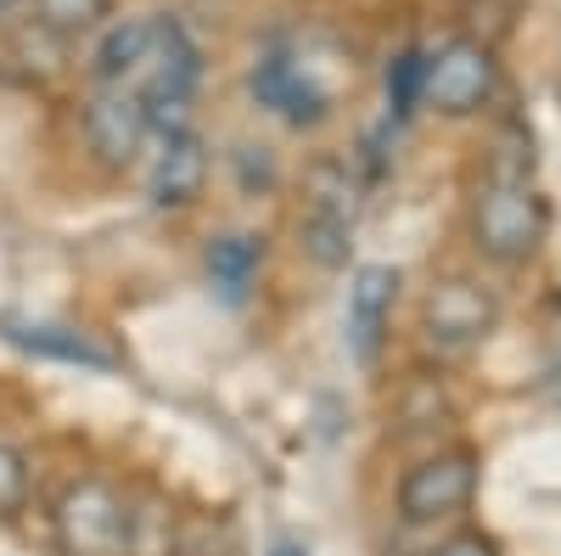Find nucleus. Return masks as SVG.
Returning a JSON list of instances; mask_svg holds the SVG:
<instances>
[{"label":"nucleus","mask_w":561,"mask_h":556,"mask_svg":"<svg viewBox=\"0 0 561 556\" xmlns=\"http://www.w3.org/2000/svg\"><path fill=\"white\" fill-rule=\"evenodd\" d=\"M197 79H203L197 39L185 34L180 18H152V45H147V57H140L135 79H129V90L147 102L152 129L192 124V118H185V107H192V97H197Z\"/></svg>","instance_id":"nucleus-3"},{"label":"nucleus","mask_w":561,"mask_h":556,"mask_svg":"<svg viewBox=\"0 0 561 556\" xmlns=\"http://www.w3.org/2000/svg\"><path fill=\"white\" fill-rule=\"evenodd\" d=\"M494 320H500V298L489 282H478V275H444V282H433L427 304H421V338L438 354H466L494 332Z\"/></svg>","instance_id":"nucleus-7"},{"label":"nucleus","mask_w":561,"mask_h":556,"mask_svg":"<svg viewBox=\"0 0 561 556\" xmlns=\"http://www.w3.org/2000/svg\"><path fill=\"white\" fill-rule=\"evenodd\" d=\"M270 556H309V551H304V545H275Z\"/></svg>","instance_id":"nucleus-21"},{"label":"nucleus","mask_w":561,"mask_h":556,"mask_svg":"<svg viewBox=\"0 0 561 556\" xmlns=\"http://www.w3.org/2000/svg\"><path fill=\"white\" fill-rule=\"evenodd\" d=\"M28 18L57 34V39H79V34H96L113 18V0H23Z\"/></svg>","instance_id":"nucleus-15"},{"label":"nucleus","mask_w":561,"mask_h":556,"mask_svg":"<svg viewBox=\"0 0 561 556\" xmlns=\"http://www.w3.org/2000/svg\"><path fill=\"white\" fill-rule=\"evenodd\" d=\"M248 84H253V97H259L270 113L287 118L293 129L320 124L325 113H332V90L314 79L309 63H298V57H287V52H264V57L253 63Z\"/></svg>","instance_id":"nucleus-10"},{"label":"nucleus","mask_w":561,"mask_h":556,"mask_svg":"<svg viewBox=\"0 0 561 556\" xmlns=\"http://www.w3.org/2000/svg\"><path fill=\"white\" fill-rule=\"evenodd\" d=\"M500 97V57L483 39H444L438 52H427V79H421V107H433L444 118H478Z\"/></svg>","instance_id":"nucleus-5"},{"label":"nucleus","mask_w":561,"mask_h":556,"mask_svg":"<svg viewBox=\"0 0 561 556\" xmlns=\"http://www.w3.org/2000/svg\"><path fill=\"white\" fill-rule=\"evenodd\" d=\"M51 529L62 556H135L140 551V512L113 478H73L57 506Z\"/></svg>","instance_id":"nucleus-2"},{"label":"nucleus","mask_w":561,"mask_h":556,"mask_svg":"<svg viewBox=\"0 0 561 556\" xmlns=\"http://www.w3.org/2000/svg\"><path fill=\"white\" fill-rule=\"evenodd\" d=\"M427 556H500V545H494L489 534H478V529H466V534H449V540H438Z\"/></svg>","instance_id":"nucleus-18"},{"label":"nucleus","mask_w":561,"mask_h":556,"mask_svg":"<svg viewBox=\"0 0 561 556\" xmlns=\"http://www.w3.org/2000/svg\"><path fill=\"white\" fill-rule=\"evenodd\" d=\"M23 12V0H0V23H7V18H18Z\"/></svg>","instance_id":"nucleus-20"},{"label":"nucleus","mask_w":561,"mask_h":556,"mask_svg":"<svg viewBox=\"0 0 561 556\" xmlns=\"http://www.w3.org/2000/svg\"><path fill=\"white\" fill-rule=\"evenodd\" d=\"M0 338L18 343L34 360H62V365H84V371H118L124 354L113 343H102L84 327H57V320H0Z\"/></svg>","instance_id":"nucleus-12"},{"label":"nucleus","mask_w":561,"mask_h":556,"mask_svg":"<svg viewBox=\"0 0 561 556\" xmlns=\"http://www.w3.org/2000/svg\"><path fill=\"white\" fill-rule=\"evenodd\" d=\"M152 163H147V197L152 208L163 214H180V208H192L203 197V185H208V147H203V135L192 124H180V129H152Z\"/></svg>","instance_id":"nucleus-9"},{"label":"nucleus","mask_w":561,"mask_h":556,"mask_svg":"<svg viewBox=\"0 0 561 556\" xmlns=\"http://www.w3.org/2000/svg\"><path fill=\"white\" fill-rule=\"evenodd\" d=\"M421 79H427V52H415V45H404V52L388 63V113H393V124H404V118H415V107H421Z\"/></svg>","instance_id":"nucleus-16"},{"label":"nucleus","mask_w":561,"mask_h":556,"mask_svg":"<svg viewBox=\"0 0 561 556\" xmlns=\"http://www.w3.org/2000/svg\"><path fill=\"white\" fill-rule=\"evenodd\" d=\"M23 506H28V461L12 444H0V518H18Z\"/></svg>","instance_id":"nucleus-17"},{"label":"nucleus","mask_w":561,"mask_h":556,"mask_svg":"<svg viewBox=\"0 0 561 556\" xmlns=\"http://www.w3.org/2000/svg\"><path fill=\"white\" fill-rule=\"evenodd\" d=\"M399 304V270L393 264H359L348 275V315H343V332H348V354L359 365L377 360L382 338H388V320Z\"/></svg>","instance_id":"nucleus-11"},{"label":"nucleus","mask_w":561,"mask_h":556,"mask_svg":"<svg viewBox=\"0 0 561 556\" xmlns=\"http://www.w3.org/2000/svg\"><path fill=\"white\" fill-rule=\"evenodd\" d=\"M237 163H242V185H248V192H253V180H259V185H270V180H275V163H270V152H264V147H242V152H237Z\"/></svg>","instance_id":"nucleus-19"},{"label":"nucleus","mask_w":561,"mask_h":556,"mask_svg":"<svg viewBox=\"0 0 561 556\" xmlns=\"http://www.w3.org/2000/svg\"><path fill=\"white\" fill-rule=\"evenodd\" d=\"M147 45H152V18L102 23V39H96V52H90V79L96 84H129L140 57H147Z\"/></svg>","instance_id":"nucleus-14"},{"label":"nucleus","mask_w":561,"mask_h":556,"mask_svg":"<svg viewBox=\"0 0 561 556\" xmlns=\"http://www.w3.org/2000/svg\"><path fill=\"white\" fill-rule=\"evenodd\" d=\"M203 270H208V287L225 298V304H248L259 270H264V237H248V230H225V237H208V253H203Z\"/></svg>","instance_id":"nucleus-13"},{"label":"nucleus","mask_w":561,"mask_h":556,"mask_svg":"<svg viewBox=\"0 0 561 556\" xmlns=\"http://www.w3.org/2000/svg\"><path fill=\"white\" fill-rule=\"evenodd\" d=\"M152 141V118L147 102L129 84H96V97L84 102V147L102 169H129Z\"/></svg>","instance_id":"nucleus-8"},{"label":"nucleus","mask_w":561,"mask_h":556,"mask_svg":"<svg viewBox=\"0 0 561 556\" xmlns=\"http://www.w3.org/2000/svg\"><path fill=\"white\" fill-rule=\"evenodd\" d=\"M466 237H472L478 259H489L500 270L539 259V248L550 237V197L539 192L528 158L500 152L489 163V174L472 192V208H466Z\"/></svg>","instance_id":"nucleus-1"},{"label":"nucleus","mask_w":561,"mask_h":556,"mask_svg":"<svg viewBox=\"0 0 561 556\" xmlns=\"http://www.w3.org/2000/svg\"><path fill=\"white\" fill-rule=\"evenodd\" d=\"M354 230H359V185L348 163L320 158L304 174V208H298V248L320 270H343L354 253Z\"/></svg>","instance_id":"nucleus-4"},{"label":"nucleus","mask_w":561,"mask_h":556,"mask_svg":"<svg viewBox=\"0 0 561 556\" xmlns=\"http://www.w3.org/2000/svg\"><path fill=\"white\" fill-rule=\"evenodd\" d=\"M478 500V450H433L399 478V518L427 529V523H449L466 506Z\"/></svg>","instance_id":"nucleus-6"}]
</instances>
